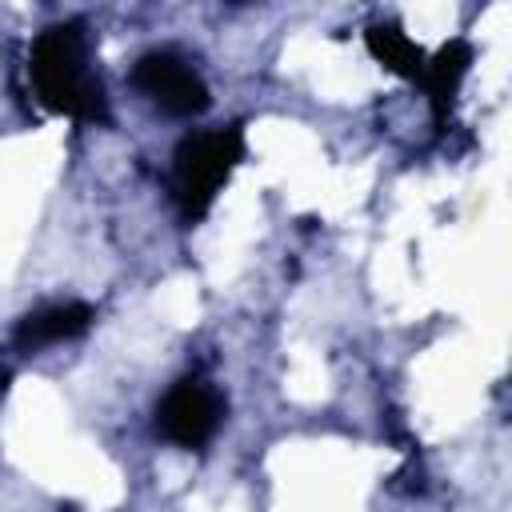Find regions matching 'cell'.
Masks as SVG:
<instances>
[{
    "mask_svg": "<svg viewBox=\"0 0 512 512\" xmlns=\"http://www.w3.org/2000/svg\"><path fill=\"white\" fill-rule=\"evenodd\" d=\"M28 80L36 100L76 124H108V96L88 68V40L80 20L44 28L28 48Z\"/></svg>",
    "mask_w": 512,
    "mask_h": 512,
    "instance_id": "obj_1",
    "label": "cell"
},
{
    "mask_svg": "<svg viewBox=\"0 0 512 512\" xmlns=\"http://www.w3.org/2000/svg\"><path fill=\"white\" fill-rule=\"evenodd\" d=\"M244 160V128L224 124V128H200L180 136L172 148V168H168V196L180 212L184 224H196L208 216L216 204L220 188Z\"/></svg>",
    "mask_w": 512,
    "mask_h": 512,
    "instance_id": "obj_2",
    "label": "cell"
},
{
    "mask_svg": "<svg viewBox=\"0 0 512 512\" xmlns=\"http://www.w3.org/2000/svg\"><path fill=\"white\" fill-rule=\"evenodd\" d=\"M132 84H136V92L152 108H160L168 116H180V120H192V116L208 112V104H212L208 80L176 48H152V52H144L132 64Z\"/></svg>",
    "mask_w": 512,
    "mask_h": 512,
    "instance_id": "obj_3",
    "label": "cell"
},
{
    "mask_svg": "<svg viewBox=\"0 0 512 512\" xmlns=\"http://www.w3.org/2000/svg\"><path fill=\"white\" fill-rule=\"evenodd\" d=\"M224 396L200 372L180 376L156 404V432L176 448H204L224 424Z\"/></svg>",
    "mask_w": 512,
    "mask_h": 512,
    "instance_id": "obj_4",
    "label": "cell"
},
{
    "mask_svg": "<svg viewBox=\"0 0 512 512\" xmlns=\"http://www.w3.org/2000/svg\"><path fill=\"white\" fill-rule=\"evenodd\" d=\"M96 312L92 304L84 300H60V304H44V308H32L16 320L12 328V348L20 352H40V348H52V344H64V340H76L92 328Z\"/></svg>",
    "mask_w": 512,
    "mask_h": 512,
    "instance_id": "obj_5",
    "label": "cell"
},
{
    "mask_svg": "<svg viewBox=\"0 0 512 512\" xmlns=\"http://www.w3.org/2000/svg\"><path fill=\"white\" fill-rule=\"evenodd\" d=\"M468 64H472V44H468L464 36L440 44V48L428 56L424 76H420V88H424V96H428V104H432L436 128H444V120H448V112H452V104H456V92H460V84H464V76H468Z\"/></svg>",
    "mask_w": 512,
    "mask_h": 512,
    "instance_id": "obj_6",
    "label": "cell"
},
{
    "mask_svg": "<svg viewBox=\"0 0 512 512\" xmlns=\"http://www.w3.org/2000/svg\"><path fill=\"white\" fill-rule=\"evenodd\" d=\"M364 44H368V52L376 56V64H384V68L396 72L400 80L420 84L424 64H428V52H424L396 20H376V24H368V28H364Z\"/></svg>",
    "mask_w": 512,
    "mask_h": 512,
    "instance_id": "obj_7",
    "label": "cell"
}]
</instances>
